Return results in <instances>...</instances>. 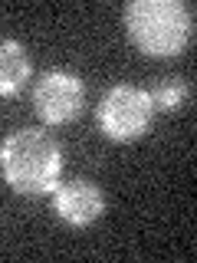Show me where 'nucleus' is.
<instances>
[{"instance_id": "nucleus-1", "label": "nucleus", "mask_w": 197, "mask_h": 263, "mask_svg": "<svg viewBox=\"0 0 197 263\" xmlns=\"http://www.w3.org/2000/svg\"><path fill=\"white\" fill-rule=\"evenodd\" d=\"M0 175L16 194H53L63 175V148L43 128H16L0 142Z\"/></svg>"}, {"instance_id": "nucleus-2", "label": "nucleus", "mask_w": 197, "mask_h": 263, "mask_svg": "<svg viewBox=\"0 0 197 263\" xmlns=\"http://www.w3.org/2000/svg\"><path fill=\"white\" fill-rule=\"evenodd\" d=\"M122 23L128 40L151 60L178 56L194 36V10L181 0H128Z\"/></svg>"}, {"instance_id": "nucleus-3", "label": "nucleus", "mask_w": 197, "mask_h": 263, "mask_svg": "<svg viewBox=\"0 0 197 263\" xmlns=\"http://www.w3.org/2000/svg\"><path fill=\"white\" fill-rule=\"evenodd\" d=\"M95 122L102 128V135L112 138V142H135V138H142L154 122V105H151L148 89L128 86V82L112 86L95 105Z\"/></svg>"}, {"instance_id": "nucleus-4", "label": "nucleus", "mask_w": 197, "mask_h": 263, "mask_svg": "<svg viewBox=\"0 0 197 263\" xmlns=\"http://www.w3.org/2000/svg\"><path fill=\"white\" fill-rule=\"evenodd\" d=\"M86 82L69 69H49L33 86V109L46 125H69L82 115Z\"/></svg>"}, {"instance_id": "nucleus-5", "label": "nucleus", "mask_w": 197, "mask_h": 263, "mask_svg": "<svg viewBox=\"0 0 197 263\" xmlns=\"http://www.w3.org/2000/svg\"><path fill=\"white\" fill-rule=\"evenodd\" d=\"M53 214L69 227H89L105 214V194L89 178L63 181L53 187Z\"/></svg>"}, {"instance_id": "nucleus-6", "label": "nucleus", "mask_w": 197, "mask_h": 263, "mask_svg": "<svg viewBox=\"0 0 197 263\" xmlns=\"http://www.w3.org/2000/svg\"><path fill=\"white\" fill-rule=\"evenodd\" d=\"M33 76L30 49L20 40H0V99H13Z\"/></svg>"}, {"instance_id": "nucleus-7", "label": "nucleus", "mask_w": 197, "mask_h": 263, "mask_svg": "<svg viewBox=\"0 0 197 263\" xmlns=\"http://www.w3.org/2000/svg\"><path fill=\"white\" fill-rule=\"evenodd\" d=\"M148 96H151L154 112H178L191 99V86L184 79H161L148 89Z\"/></svg>"}]
</instances>
